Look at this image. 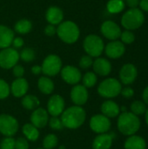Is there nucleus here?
Listing matches in <instances>:
<instances>
[{
    "label": "nucleus",
    "instance_id": "nucleus-1",
    "mask_svg": "<svg viewBox=\"0 0 148 149\" xmlns=\"http://www.w3.org/2000/svg\"><path fill=\"white\" fill-rule=\"evenodd\" d=\"M86 118V113L84 108L79 106L71 107L61 113V121L64 127L69 129H76L81 127Z\"/></svg>",
    "mask_w": 148,
    "mask_h": 149
},
{
    "label": "nucleus",
    "instance_id": "nucleus-2",
    "mask_svg": "<svg viewBox=\"0 0 148 149\" xmlns=\"http://www.w3.org/2000/svg\"><path fill=\"white\" fill-rule=\"evenodd\" d=\"M117 127L119 131L126 136L136 134L140 128V120L139 116L131 112H122L118 116Z\"/></svg>",
    "mask_w": 148,
    "mask_h": 149
},
{
    "label": "nucleus",
    "instance_id": "nucleus-3",
    "mask_svg": "<svg viewBox=\"0 0 148 149\" xmlns=\"http://www.w3.org/2000/svg\"><path fill=\"white\" fill-rule=\"evenodd\" d=\"M58 37L65 44L72 45L78 41L80 31L76 23L71 20L62 21L57 27Z\"/></svg>",
    "mask_w": 148,
    "mask_h": 149
},
{
    "label": "nucleus",
    "instance_id": "nucleus-4",
    "mask_svg": "<svg viewBox=\"0 0 148 149\" xmlns=\"http://www.w3.org/2000/svg\"><path fill=\"white\" fill-rule=\"evenodd\" d=\"M145 21V16L141 10L133 8L126 11L121 17V24L126 30L132 31L140 28Z\"/></svg>",
    "mask_w": 148,
    "mask_h": 149
},
{
    "label": "nucleus",
    "instance_id": "nucleus-5",
    "mask_svg": "<svg viewBox=\"0 0 148 149\" xmlns=\"http://www.w3.org/2000/svg\"><path fill=\"white\" fill-rule=\"evenodd\" d=\"M83 48L87 55L92 58L99 57L105 49L104 41L96 34H89L83 41Z\"/></svg>",
    "mask_w": 148,
    "mask_h": 149
},
{
    "label": "nucleus",
    "instance_id": "nucleus-6",
    "mask_svg": "<svg viewBox=\"0 0 148 149\" xmlns=\"http://www.w3.org/2000/svg\"><path fill=\"white\" fill-rule=\"evenodd\" d=\"M122 89L121 82L114 78H108L103 80L98 87L99 94L106 99H113L120 94Z\"/></svg>",
    "mask_w": 148,
    "mask_h": 149
},
{
    "label": "nucleus",
    "instance_id": "nucleus-7",
    "mask_svg": "<svg viewBox=\"0 0 148 149\" xmlns=\"http://www.w3.org/2000/svg\"><path fill=\"white\" fill-rule=\"evenodd\" d=\"M42 72L48 77L58 74L62 69V60L56 54H49L42 63Z\"/></svg>",
    "mask_w": 148,
    "mask_h": 149
},
{
    "label": "nucleus",
    "instance_id": "nucleus-8",
    "mask_svg": "<svg viewBox=\"0 0 148 149\" xmlns=\"http://www.w3.org/2000/svg\"><path fill=\"white\" fill-rule=\"evenodd\" d=\"M19 59V52L13 47L10 46L0 51V67L3 69H11Z\"/></svg>",
    "mask_w": 148,
    "mask_h": 149
},
{
    "label": "nucleus",
    "instance_id": "nucleus-9",
    "mask_svg": "<svg viewBox=\"0 0 148 149\" xmlns=\"http://www.w3.org/2000/svg\"><path fill=\"white\" fill-rule=\"evenodd\" d=\"M18 130L17 120L9 114L0 115V133L6 137L13 136Z\"/></svg>",
    "mask_w": 148,
    "mask_h": 149
},
{
    "label": "nucleus",
    "instance_id": "nucleus-10",
    "mask_svg": "<svg viewBox=\"0 0 148 149\" xmlns=\"http://www.w3.org/2000/svg\"><path fill=\"white\" fill-rule=\"evenodd\" d=\"M90 127L96 134L107 133L111 128L110 119L104 114H96L90 120Z\"/></svg>",
    "mask_w": 148,
    "mask_h": 149
},
{
    "label": "nucleus",
    "instance_id": "nucleus-11",
    "mask_svg": "<svg viewBox=\"0 0 148 149\" xmlns=\"http://www.w3.org/2000/svg\"><path fill=\"white\" fill-rule=\"evenodd\" d=\"M62 79L69 85H77L82 79L80 71L73 65H65L60 71Z\"/></svg>",
    "mask_w": 148,
    "mask_h": 149
},
{
    "label": "nucleus",
    "instance_id": "nucleus-12",
    "mask_svg": "<svg viewBox=\"0 0 148 149\" xmlns=\"http://www.w3.org/2000/svg\"><path fill=\"white\" fill-rule=\"evenodd\" d=\"M100 31L102 35L109 40H117L121 34L120 27L113 21L107 20L105 21L100 27Z\"/></svg>",
    "mask_w": 148,
    "mask_h": 149
},
{
    "label": "nucleus",
    "instance_id": "nucleus-13",
    "mask_svg": "<svg viewBox=\"0 0 148 149\" xmlns=\"http://www.w3.org/2000/svg\"><path fill=\"white\" fill-rule=\"evenodd\" d=\"M138 76V71L134 65L133 64H126L124 65L120 71V79L121 84L126 86L133 84Z\"/></svg>",
    "mask_w": 148,
    "mask_h": 149
},
{
    "label": "nucleus",
    "instance_id": "nucleus-14",
    "mask_svg": "<svg viewBox=\"0 0 148 149\" xmlns=\"http://www.w3.org/2000/svg\"><path fill=\"white\" fill-rule=\"evenodd\" d=\"M65 110V100L62 96L58 94L52 95L47 103V112L51 116L58 117Z\"/></svg>",
    "mask_w": 148,
    "mask_h": 149
},
{
    "label": "nucleus",
    "instance_id": "nucleus-15",
    "mask_svg": "<svg viewBox=\"0 0 148 149\" xmlns=\"http://www.w3.org/2000/svg\"><path fill=\"white\" fill-rule=\"evenodd\" d=\"M106 56L110 58L116 59L122 57L126 52L125 45L119 40H113L109 42L104 49Z\"/></svg>",
    "mask_w": 148,
    "mask_h": 149
},
{
    "label": "nucleus",
    "instance_id": "nucleus-16",
    "mask_svg": "<svg viewBox=\"0 0 148 149\" xmlns=\"http://www.w3.org/2000/svg\"><path fill=\"white\" fill-rule=\"evenodd\" d=\"M88 91L83 85H74L71 91V99L76 106H83L88 100Z\"/></svg>",
    "mask_w": 148,
    "mask_h": 149
},
{
    "label": "nucleus",
    "instance_id": "nucleus-17",
    "mask_svg": "<svg viewBox=\"0 0 148 149\" xmlns=\"http://www.w3.org/2000/svg\"><path fill=\"white\" fill-rule=\"evenodd\" d=\"M48 121H49V113L45 109L38 107L37 109L33 110L31 115V122L37 128L44 127L47 125Z\"/></svg>",
    "mask_w": 148,
    "mask_h": 149
},
{
    "label": "nucleus",
    "instance_id": "nucleus-18",
    "mask_svg": "<svg viewBox=\"0 0 148 149\" xmlns=\"http://www.w3.org/2000/svg\"><path fill=\"white\" fill-rule=\"evenodd\" d=\"M93 71L97 75L99 76H107L112 72V65L110 61H108L105 58H96L92 64Z\"/></svg>",
    "mask_w": 148,
    "mask_h": 149
},
{
    "label": "nucleus",
    "instance_id": "nucleus-19",
    "mask_svg": "<svg viewBox=\"0 0 148 149\" xmlns=\"http://www.w3.org/2000/svg\"><path fill=\"white\" fill-rule=\"evenodd\" d=\"M29 89V84L27 80L24 78H17L10 86V90L13 96L17 98L24 97Z\"/></svg>",
    "mask_w": 148,
    "mask_h": 149
},
{
    "label": "nucleus",
    "instance_id": "nucleus-20",
    "mask_svg": "<svg viewBox=\"0 0 148 149\" xmlns=\"http://www.w3.org/2000/svg\"><path fill=\"white\" fill-rule=\"evenodd\" d=\"M46 21L53 25H58L64 19V12L58 6H51L45 12Z\"/></svg>",
    "mask_w": 148,
    "mask_h": 149
},
{
    "label": "nucleus",
    "instance_id": "nucleus-21",
    "mask_svg": "<svg viewBox=\"0 0 148 149\" xmlns=\"http://www.w3.org/2000/svg\"><path fill=\"white\" fill-rule=\"evenodd\" d=\"M113 136L111 134H100L92 142V149H110L113 145Z\"/></svg>",
    "mask_w": 148,
    "mask_h": 149
},
{
    "label": "nucleus",
    "instance_id": "nucleus-22",
    "mask_svg": "<svg viewBox=\"0 0 148 149\" xmlns=\"http://www.w3.org/2000/svg\"><path fill=\"white\" fill-rule=\"evenodd\" d=\"M15 38L14 31L6 25L0 24V49H4L11 45Z\"/></svg>",
    "mask_w": 148,
    "mask_h": 149
},
{
    "label": "nucleus",
    "instance_id": "nucleus-23",
    "mask_svg": "<svg viewBox=\"0 0 148 149\" xmlns=\"http://www.w3.org/2000/svg\"><path fill=\"white\" fill-rule=\"evenodd\" d=\"M101 112L102 114L108 117L109 119L116 118L120 113V107L116 102L108 100L103 102V104L101 105Z\"/></svg>",
    "mask_w": 148,
    "mask_h": 149
},
{
    "label": "nucleus",
    "instance_id": "nucleus-24",
    "mask_svg": "<svg viewBox=\"0 0 148 149\" xmlns=\"http://www.w3.org/2000/svg\"><path fill=\"white\" fill-rule=\"evenodd\" d=\"M125 149H146L147 141L146 140L137 134L128 136L124 143Z\"/></svg>",
    "mask_w": 148,
    "mask_h": 149
},
{
    "label": "nucleus",
    "instance_id": "nucleus-25",
    "mask_svg": "<svg viewBox=\"0 0 148 149\" xmlns=\"http://www.w3.org/2000/svg\"><path fill=\"white\" fill-rule=\"evenodd\" d=\"M38 86L39 91L44 94H51L54 91V83L48 76L39 78Z\"/></svg>",
    "mask_w": 148,
    "mask_h": 149
},
{
    "label": "nucleus",
    "instance_id": "nucleus-26",
    "mask_svg": "<svg viewBox=\"0 0 148 149\" xmlns=\"http://www.w3.org/2000/svg\"><path fill=\"white\" fill-rule=\"evenodd\" d=\"M31 29H32V23L26 18L19 19L14 24V31L20 35H24L29 33L31 31Z\"/></svg>",
    "mask_w": 148,
    "mask_h": 149
},
{
    "label": "nucleus",
    "instance_id": "nucleus-27",
    "mask_svg": "<svg viewBox=\"0 0 148 149\" xmlns=\"http://www.w3.org/2000/svg\"><path fill=\"white\" fill-rule=\"evenodd\" d=\"M40 105L39 100L31 94H28V95H24L22 99V106L27 109V110H31L33 111L35 109H37Z\"/></svg>",
    "mask_w": 148,
    "mask_h": 149
},
{
    "label": "nucleus",
    "instance_id": "nucleus-28",
    "mask_svg": "<svg viewBox=\"0 0 148 149\" xmlns=\"http://www.w3.org/2000/svg\"><path fill=\"white\" fill-rule=\"evenodd\" d=\"M23 134L27 140L31 141H35L39 137V132L38 128L31 123H27L23 127Z\"/></svg>",
    "mask_w": 148,
    "mask_h": 149
},
{
    "label": "nucleus",
    "instance_id": "nucleus-29",
    "mask_svg": "<svg viewBox=\"0 0 148 149\" xmlns=\"http://www.w3.org/2000/svg\"><path fill=\"white\" fill-rule=\"evenodd\" d=\"M125 8V3L122 0H110L106 4L107 10L112 13H120Z\"/></svg>",
    "mask_w": 148,
    "mask_h": 149
},
{
    "label": "nucleus",
    "instance_id": "nucleus-30",
    "mask_svg": "<svg viewBox=\"0 0 148 149\" xmlns=\"http://www.w3.org/2000/svg\"><path fill=\"white\" fill-rule=\"evenodd\" d=\"M147 109V105L144 103L143 100H135L131 104V107H130L131 113H133V114L137 116H141L145 114Z\"/></svg>",
    "mask_w": 148,
    "mask_h": 149
},
{
    "label": "nucleus",
    "instance_id": "nucleus-31",
    "mask_svg": "<svg viewBox=\"0 0 148 149\" xmlns=\"http://www.w3.org/2000/svg\"><path fill=\"white\" fill-rule=\"evenodd\" d=\"M81 79H82L84 86H85L86 88H91L96 85V83L98 81V77L95 72H88L82 77Z\"/></svg>",
    "mask_w": 148,
    "mask_h": 149
},
{
    "label": "nucleus",
    "instance_id": "nucleus-32",
    "mask_svg": "<svg viewBox=\"0 0 148 149\" xmlns=\"http://www.w3.org/2000/svg\"><path fill=\"white\" fill-rule=\"evenodd\" d=\"M35 57H36L35 51L30 47H25L19 52L20 59H22L24 62H26V63L33 61L35 59Z\"/></svg>",
    "mask_w": 148,
    "mask_h": 149
},
{
    "label": "nucleus",
    "instance_id": "nucleus-33",
    "mask_svg": "<svg viewBox=\"0 0 148 149\" xmlns=\"http://www.w3.org/2000/svg\"><path fill=\"white\" fill-rule=\"evenodd\" d=\"M58 145V138L55 134H51L44 137L43 146L44 149H53Z\"/></svg>",
    "mask_w": 148,
    "mask_h": 149
},
{
    "label": "nucleus",
    "instance_id": "nucleus-34",
    "mask_svg": "<svg viewBox=\"0 0 148 149\" xmlns=\"http://www.w3.org/2000/svg\"><path fill=\"white\" fill-rule=\"evenodd\" d=\"M120 38H121V42H122L124 45H125V44L130 45V44L133 43L134 40H135V36H134V34H133L131 31H129V30H126V31L121 32Z\"/></svg>",
    "mask_w": 148,
    "mask_h": 149
},
{
    "label": "nucleus",
    "instance_id": "nucleus-35",
    "mask_svg": "<svg viewBox=\"0 0 148 149\" xmlns=\"http://www.w3.org/2000/svg\"><path fill=\"white\" fill-rule=\"evenodd\" d=\"M10 93V86L8 85V83L5 80L0 79V100H3L7 98Z\"/></svg>",
    "mask_w": 148,
    "mask_h": 149
},
{
    "label": "nucleus",
    "instance_id": "nucleus-36",
    "mask_svg": "<svg viewBox=\"0 0 148 149\" xmlns=\"http://www.w3.org/2000/svg\"><path fill=\"white\" fill-rule=\"evenodd\" d=\"M79 66L82 68V69H88L90 68L91 66H92V64H93V60H92V58L89 55H84L81 57V58L79 59Z\"/></svg>",
    "mask_w": 148,
    "mask_h": 149
},
{
    "label": "nucleus",
    "instance_id": "nucleus-37",
    "mask_svg": "<svg viewBox=\"0 0 148 149\" xmlns=\"http://www.w3.org/2000/svg\"><path fill=\"white\" fill-rule=\"evenodd\" d=\"M49 125H50V127L53 130H61L63 129L64 126H63V123L61 121V119L58 118V117H54L52 116L50 120H49Z\"/></svg>",
    "mask_w": 148,
    "mask_h": 149
},
{
    "label": "nucleus",
    "instance_id": "nucleus-38",
    "mask_svg": "<svg viewBox=\"0 0 148 149\" xmlns=\"http://www.w3.org/2000/svg\"><path fill=\"white\" fill-rule=\"evenodd\" d=\"M0 149H15V140L11 137H6L2 140Z\"/></svg>",
    "mask_w": 148,
    "mask_h": 149
},
{
    "label": "nucleus",
    "instance_id": "nucleus-39",
    "mask_svg": "<svg viewBox=\"0 0 148 149\" xmlns=\"http://www.w3.org/2000/svg\"><path fill=\"white\" fill-rule=\"evenodd\" d=\"M15 149H29V143L27 139L18 138L15 141Z\"/></svg>",
    "mask_w": 148,
    "mask_h": 149
},
{
    "label": "nucleus",
    "instance_id": "nucleus-40",
    "mask_svg": "<svg viewBox=\"0 0 148 149\" xmlns=\"http://www.w3.org/2000/svg\"><path fill=\"white\" fill-rule=\"evenodd\" d=\"M11 69H12V73L16 78H23V76L24 74V68L22 65L17 64Z\"/></svg>",
    "mask_w": 148,
    "mask_h": 149
},
{
    "label": "nucleus",
    "instance_id": "nucleus-41",
    "mask_svg": "<svg viewBox=\"0 0 148 149\" xmlns=\"http://www.w3.org/2000/svg\"><path fill=\"white\" fill-rule=\"evenodd\" d=\"M44 31V34L46 36L52 37V36H54L57 33V27H56V25H53V24H49L48 25L45 26Z\"/></svg>",
    "mask_w": 148,
    "mask_h": 149
},
{
    "label": "nucleus",
    "instance_id": "nucleus-42",
    "mask_svg": "<svg viewBox=\"0 0 148 149\" xmlns=\"http://www.w3.org/2000/svg\"><path fill=\"white\" fill-rule=\"evenodd\" d=\"M24 42L21 37H15L12 40V43H11L12 47L16 50L22 48L24 46Z\"/></svg>",
    "mask_w": 148,
    "mask_h": 149
},
{
    "label": "nucleus",
    "instance_id": "nucleus-43",
    "mask_svg": "<svg viewBox=\"0 0 148 149\" xmlns=\"http://www.w3.org/2000/svg\"><path fill=\"white\" fill-rule=\"evenodd\" d=\"M120 94L124 98H126V99H130V98H132L134 95V91H133V89L132 87L126 86V87L121 89Z\"/></svg>",
    "mask_w": 148,
    "mask_h": 149
},
{
    "label": "nucleus",
    "instance_id": "nucleus-44",
    "mask_svg": "<svg viewBox=\"0 0 148 149\" xmlns=\"http://www.w3.org/2000/svg\"><path fill=\"white\" fill-rule=\"evenodd\" d=\"M126 2V4L130 7V9L137 8L140 4V0H125Z\"/></svg>",
    "mask_w": 148,
    "mask_h": 149
},
{
    "label": "nucleus",
    "instance_id": "nucleus-45",
    "mask_svg": "<svg viewBox=\"0 0 148 149\" xmlns=\"http://www.w3.org/2000/svg\"><path fill=\"white\" fill-rule=\"evenodd\" d=\"M31 72L34 75H39L42 72V67H41V65H33L31 67Z\"/></svg>",
    "mask_w": 148,
    "mask_h": 149
},
{
    "label": "nucleus",
    "instance_id": "nucleus-46",
    "mask_svg": "<svg viewBox=\"0 0 148 149\" xmlns=\"http://www.w3.org/2000/svg\"><path fill=\"white\" fill-rule=\"evenodd\" d=\"M140 9L142 10L148 11V0H140Z\"/></svg>",
    "mask_w": 148,
    "mask_h": 149
},
{
    "label": "nucleus",
    "instance_id": "nucleus-47",
    "mask_svg": "<svg viewBox=\"0 0 148 149\" xmlns=\"http://www.w3.org/2000/svg\"><path fill=\"white\" fill-rule=\"evenodd\" d=\"M142 99L146 105H148V86L144 89L142 93Z\"/></svg>",
    "mask_w": 148,
    "mask_h": 149
},
{
    "label": "nucleus",
    "instance_id": "nucleus-48",
    "mask_svg": "<svg viewBox=\"0 0 148 149\" xmlns=\"http://www.w3.org/2000/svg\"><path fill=\"white\" fill-rule=\"evenodd\" d=\"M145 120H146V123H147L148 127V108L147 109L146 113H145Z\"/></svg>",
    "mask_w": 148,
    "mask_h": 149
},
{
    "label": "nucleus",
    "instance_id": "nucleus-49",
    "mask_svg": "<svg viewBox=\"0 0 148 149\" xmlns=\"http://www.w3.org/2000/svg\"><path fill=\"white\" fill-rule=\"evenodd\" d=\"M38 149H42V148H38Z\"/></svg>",
    "mask_w": 148,
    "mask_h": 149
},
{
    "label": "nucleus",
    "instance_id": "nucleus-50",
    "mask_svg": "<svg viewBox=\"0 0 148 149\" xmlns=\"http://www.w3.org/2000/svg\"><path fill=\"white\" fill-rule=\"evenodd\" d=\"M122 1H125V0H122Z\"/></svg>",
    "mask_w": 148,
    "mask_h": 149
}]
</instances>
